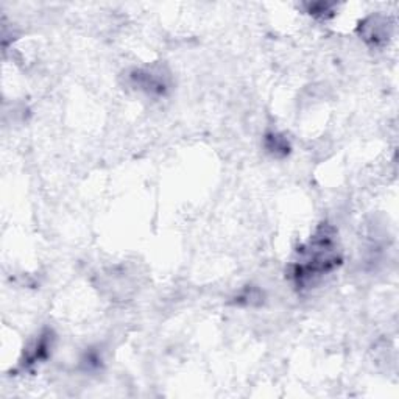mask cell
I'll return each mask as SVG.
<instances>
[{
  "label": "cell",
  "mask_w": 399,
  "mask_h": 399,
  "mask_svg": "<svg viewBox=\"0 0 399 399\" xmlns=\"http://www.w3.org/2000/svg\"><path fill=\"white\" fill-rule=\"evenodd\" d=\"M52 340L53 337L50 334V331L44 332L38 337V340L33 343L32 351H27L25 360L22 362V367H32L34 363H38L41 360H45L49 357V353L52 349Z\"/></svg>",
  "instance_id": "cell-2"
},
{
  "label": "cell",
  "mask_w": 399,
  "mask_h": 399,
  "mask_svg": "<svg viewBox=\"0 0 399 399\" xmlns=\"http://www.w3.org/2000/svg\"><path fill=\"white\" fill-rule=\"evenodd\" d=\"M265 148L269 150L273 156H285L290 152V144L287 138L278 133H269L265 136Z\"/></svg>",
  "instance_id": "cell-3"
},
{
  "label": "cell",
  "mask_w": 399,
  "mask_h": 399,
  "mask_svg": "<svg viewBox=\"0 0 399 399\" xmlns=\"http://www.w3.org/2000/svg\"><path fill=\"white\" fill-rule=\"evenodd\" d=\"M336 231L329 225L320 226L305 247L298 249V259L291 265V278L300 287L326 275L340 264Z\"/></svg>",
  "instance_id": "cell-1"
}]
</instances>
